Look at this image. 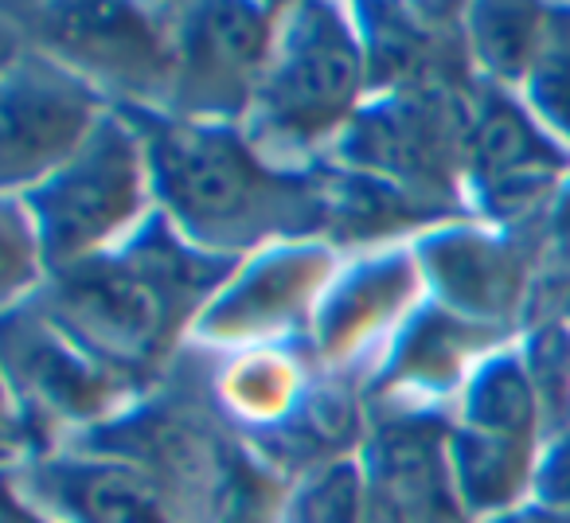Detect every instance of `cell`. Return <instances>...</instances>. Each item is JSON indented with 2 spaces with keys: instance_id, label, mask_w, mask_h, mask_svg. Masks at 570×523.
Masks as SVG:
<instances>
[{
  "instance_id": "obj_12",
  "label": "cell",
  "mask_w": 570,
  "mask_h": 523,
  "mask_svg": "<svg viewBox=\"0 0 570 523\" xmlns=\"http://www.w3.org/2000/svg\"><path fill=\"white\" fill-rule=\"evenodd\" d=\"M9 367L12 383L24 379V398L36 411H63L87 418L126 395V383L118 379L126 372L82 352L51 320L28 325L24 341L9 336Z\"/></svg>"
},
{
  "instance_id": "obj_7",
  "label": "cell",
  "mask_w": 570,
  "mask_h": 523,
  "mask_svg": "<svg viewBox=\"0 0 570 523\" xmlns=\"http://www.w3.org/2000/svg\"><path fill=\"white\" fill-rule=\"evenodd\" d=\"M110 114L106 98L36 48L4 59L0 82V180L9 196L43 184L90 141Z\"/></svg>"
},
{
  "instance_id": "obj_11",
  "label": "cell",
  "mask_w": 570,
  "mask_h": 523,
  "mask_svg": "<svg viewBox=\"0 0 570 523\" xmlns=\"http://www.w3.org/2000/svg\"><path fill=\"white\" fill-rule=\"evenodd\" d=\"M28 496H40L59 523H173L149 473L126 461L36 465Z\"/></svg>"
},
{
  "instance_id": "obj_15",
  "label": "cell",
  "mask_w": 570,
  "mask_h": 523,
  "mask_svg": "<svg viewBox=\"0 0 570 523\" xmlns=\"http://www.w3.org/2000/svg\"><path fill=\"white\" fill-rule=\"evenodd\" d=\"M419 286V270L403 254H387L380 262H364L348 278L336 282L328 302L317 317V348L328 359H344L364 341H372L403 305H411V294Z\"/></svg>"
},
{
  "instance_id": "obj_20",
  "label": "cell",
  "mask_w": 570,
  "mask_h": 523,
  "mask_svg": "<svg viewBox=\"0 0 570 523\" xmlns=\"http://www.w3.org/2000/svg\"><path fill=\"white\" fill-rule=\"evenodd\" d=\"M48 258H43L40 235H36L32 219H28L24 204L17 196H4V219H0V289H4V305H17L40 286Z\"/></svg>"
},
{
  "instance_id": "obj_18",
  "label": "cell",
  "mask_w": 570,
  "mask_h": 523,
  "mask_svg": "<svg viewBox=\"0 0 570 523\" xmlns=\"http://www.w3.org/2000/svg\"><path fill=\"white\" fill-rule=\"evenodd\" d=\"M547 9L520 4H473L465 9V43L492 82L523 87L543 40Z\"/></svg>"
},
{
  "instance_id": "obj_6",
  "label": "cell",
  "mask_w": 570,
  "mask_h": 523,
  "mask_svg": "<svg viewBox=\"0 0 570 523\" xmlns=\"http://www.w3.org/2000/svg\"><path fill=\"white\" fill-rule=\"evenodd\" d=\"M282 17L285 9L277 4L173 9L176 79L165 114L212 126L246 121L266 79Z\"/></svg>"
},
{
  "instance_id": "obj_14",
  "label": "cell",
  "mask_w": 570,
  "mask_h": 523,
  "mask_svg": "<svg viewBox=\"0 0 570 523\" xmlns=\"http://www.w3.org/2000/svg\"><path fill=\"white\" fill-rule=\"evenodd\" d=\"M380 489L403 523H461V492L453 481L450 445L422 422H399L380 437Z\"/></svg>"
},
{
  "instance_id": "obj_22",
  "label": "cell",
  "mask_w": 570,
  "mask_h": 523,
  "mask_svg": "<svg viewBox=\"0 0 570 523\" xmlns=\"http://www.w3.org/2000/svg\"><path fill=\"white\" fill-rule=\"evenodd\" d=\"M492 523H570V512L551 504H531V507H512V512L497 515Z\"/></svg>"
},
{
  "instance_id": "obj_13",
  "label": "cell",
  "mask_w": 570,
  "mask_h": 523,
  "mask_svg": "<svg viewBox=\"0 0 570 523\" xmlns=\"http://www.w3.org/2000/svg\"><path fill=\"white\" fill-rule=\"evenodd\" d=\"M422 266L453 313L469 320L500 317L523 289V258L508 243L476 230H442L422 243Z\"/></svg>"
},
{
  "instance_id": "obj_2",
  "label": "cell",
  "mask_w": 570,
  "mask_h": 523,
  "mask_svg": "<svg viewBox=\"0 0 570 523\" xmlns=\"http://www.w3.org/2000/svg\"><path fill=\"white\" fill-rule=\"evenodd\" d=\"M243 270L235 254L199 250L165 215H149L121 246L59 274L48 320L118 372L149 367L180 328Z\"/></svg>"
},
{
  "instance_id": "obj_21",
  "label": "cell",
  "mask_w": 570,
  "mask_h": 523,
  "mask_svg": "<svg viewBox=\"0 0 570 523\" xmlns=\"http://www.w3.org/2000/svg\"><path fill=\"white\" fill-rule=\"evenodd\" d=\"M302 523H364V489L356 465H333L302 500Z\"/></svg>"
},
{
  "instance_id": "obj_4",
  "label": "cell",
  "mask_w": 570,
  "mask_h": 523,
  "mask_svg": "<svg viewBox=\"0 0 570 523\" xmlns=\"http://www.w3.org/2000/svg\"><path fill=\"white\" fill-rule=\"evenodd\" d=\"M149 191L153 172L141 134L110 106L67 165L17 199L40 235L48 270L63 274L134 235L145 223Z\"/></svg>"
},
{
  "instance_id": "obj_5",
  "label": "cell",
  "mask_w": 570,
  "mask_h": 523,
  "mask_svg": "<svg viewBox=\"0 0 570 523\" xmlns=\"http://www.w3.org/2000/svg\"><path fill=\"white\" fill-rule=\"evenodd\" d=\"M24 20L28 48L43 51L102 98L137 110H168L176 79L173 9L137 4H32L12 9Z\"/></svg>"
},
{
  "instance_id": "obj_10",
  "label": "cell",
  "mask_w": 570,
  "mask_h": 523,
  "mask_svg": "<svg viewBox=\"0 0 570 523\" xmlns=\"http://www.w3.org/2000/svg\"><path fill=\"white\" fill-rule=\"evenodd\" d=\"M341 152L352 157L367 176H380L399 188L430 180L445 184L442 165L453 157L450 141V121H445L442 106L419 102V90L411 98H395V102L380 106L372 114H360L348 126V137H341Z\"/></svg>"
},
{
  "instance_id": "obj_23",
  "label": "cell",
  "mask_w": 570,
  "mask_h": 523,
  "mask_svg": "<svg viewBox=\"0 0 570 523\" xmlns=\"http://www.w3.org/2000/svg\"><path fill=\"white\" fill-rule=\"evenodd\" d=\"M4 523H51V520H43L40 512L32 507V500H20L17 496V484H9V500H4Z\"/></svg>"
},
{
  "instance_id": "obj_8",
  "label": "cell",
  "mask_w": 570,
  "mask_h": 523,
  "mask_svg": "<svg viewBox=\"0 0 570 523\" xmlns=\"http://www.w3.org/2000/svg\"><path fill=\"white\" fill-rule=\"evenodd\" d=\"M547 126L508 95H489L465 129V160L492 215L531 207L570 165Z\"/></svg>"
},
{
  "instance_id": "obj_3",
  "label": "cell",
  "mask_w": 570,
  "mask_h": 523,
  "mask_svg": "<svg viewBox=\"0 0 570 523\" xmlns=\"http://www.w3.org/2000/svg\"><path fill=\"white\" fill-rule=\"evenodd\" d=\"M372 82L364 36L333 4L285 9L274 56L243 134L269 160L305 157L356 121V102Z\"/></svg>"
},
{
  "instance_id": "obj_9",
  "label": "cell",
  "mask_w": 570,
  "mask_h": 523,
  "mask_svg": "<svg viewBox=\"0 0 570 523\" xmlns=\"http://www.w3.org/2000/svg\"><path fill=\"white\" fill-rule=\"evenodd\" d=\"M328 278L325 246H274L235 274L227 289L199 313V333L246 341L302 317Z\"/></svg>"
},
{
  "instance_id": "obj_1",
  "label": "cell",
  "mask_w": 570,
  "mask_h": 523,
  "mask_svg": "<svg viewBox=\"0 0 570 523\" xmlns=\"http://www.w3.org/2000/svg\"><path fill=\"white\" fill-rule=\"evenodd\" d=\"M114 110L141 134L160 215L199 250L246 258L266 238L333 227V180L262 157L243 126L184 121L137 106Z\"/></svg>"
},
{
  "instance_id": "obj_17",
  "label": "cell",
  "mask_w": 570,
  "mask_h": 523,
  "mask_svg": "<svg viewBox=\"0 0 570 523\" xmlns=\"http://www.w3.org/2000/svg\"><path fill=\"white\" fill-rule=\"evenodd\" d=\"M489 328L481 320H458L453 309L422 313L399 341L395 356L387 367V383L403 387H450L461 379L465 356L473 352V341H489Z\"/></svg>"
},
{
  "instance_id": "obj_16",
  "label": "cell",
  "mask_w": 570,
  "mask_h": 523,
  "mask_svg": "<svg viewBox=\"0 0 570 523\" xmlns=\"http://www.w3.org/2000/svg\"><path fill=\"white\" fill-rule=\"evenodd\" d=\"M450 465L465 512H512L531 484V445L484 430H453Z\"/></svg>"
},
{
  "instance_id": "obj_19",
  "label": "cell",
  "mask_w": 570,
  "mask_h": 523,
  "mask_svg": "<svg viewBox=\"0 0 570 523\" xmlns=\"http://www.w3.org/2000/svg\"><path fill=\"white\" fill-rule=\"evenodd\" d=\"M523 90L535 118L570 141V9H547L539 56Z\"/></svg>"
}]
</instances>
